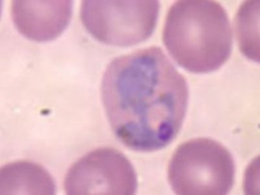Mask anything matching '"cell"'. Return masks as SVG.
I'll return each mask as SVG.
<instances>
[{
	"instance_id": "obj_4",
	"label": "cell",
	"mask_w": 260,
	"mask_h": 195,
	"mask_svg": "<svg viewBox=\"0 0 260 195\" xmlns=\"http://www.w3.org/2000/svg\"><path fill=\"white\" fill-rule=\"evenodd\" d=\"M158 1H83V26L106 45L128 47L147 40L156 26Z\"/></svg>"
},
{
	"instance_id": "obj_7",
	"label": "cell",
	"mask_w": 260,
	"mask_h": 195,
	"mask_svg": "<svg viewBox=\"0 0 260 195\" xmlns=\"http://www.w3.org/2000/svg\"><path fill=\"white\" fill-rule=\"evenodd\" d=\"M55 191L52 176L38 164L16 161L1 168V194H54Z\"/></svg>"
},
{
	"instance_id": "obj_2",
	"label": "cell",
	"mask_w": 260,
	"mask_h": 195,
	"mask_svg": "<svg viewBox=\"0 0 260 195\" xmlns=\"http://www.w3.org/2000/svg\"><path fill=\"white\" fill-rule=\"evenodd\" d=\"M232 32L223 7L211 0H180L169 9L162 41L182 68L195 74L214 72L229 60Z\"/></svg>"
},
{
	"instance_id": "obj_3",
	"label": "cell",
	"mask_w": 260,
	"mask_h": 195,
	"mask_svg": "<svg viewBox=\"0 0 260 195\" xmlns=\"http://www.w3.org/2000/svg\"><path fill=\"white\" fill-rule=\"evenodd\" d=\"M236 166L225 146L213 139L197 138L183 143L169 164L172 189L180 195H225L234 184Z\"/></svg>"
},
{
	"instance_id": "obj_6",
	"label": "cell",
	"mask_w": 260,
	"mask_h": 195,
	"mask_svg": "<svg viewBox=\"0 0 260 195\" xmlns=\"http://www.w3.org/2000/svg\"><path fill=\"white\" fill-rule=\"evenodd\" d=\"M11 18L22 36L36 42L57 38L68 27L72 1H13Z\"/></svg>"
},
{
	"instance_id": "obj_1",
	"label": "cell",
	"mask_w": 260,
	"mask_h": 195,
	"mask_svg": "<svg viewBox=\"0 0 260 195\" xmlns=\"http://www.w3.org/2000/svg\"><path fill=\"white\" fill-rule=\"evenodd\" d=\"M101 94L118 141L130 150L151 152L178 136L189 89L162 49L152 46L114 59L102 78Z\"/></svg>"
},
{
	"instance_id": "obj_5",
	"label": "cell",
	"mask_w": 260,
	"mask_h": 195,
	"mask_svg": "<svg viewBox=\"0 0 260 195\" xmlns=\"http://www.w3.org/2000/svg\"><path fill=\"white\" fill-rule=\"evenodd\" d=\"M67 194L133 195L138 179L133 165L113 148L91 151L74 164L64 181Z\"/></svg>"
}]
</instances>
